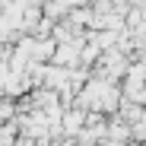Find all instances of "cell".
Segmentation results:
<instances>
[{"instance_id":"1","label":"cell","mask_w":146,"mask_h":146,"mask_svg":"<svg viewBox=\"0 0 146 146\" xmlns=\"http://www.w3.org/2000/svg\"><path fill=\"white\" fill-rule=\"evenodd\" d=\"M80 105L92 108V111H114L121 108V89L111 83V80H89L83 89H80Z\"/></svg>"}]
</instances>
